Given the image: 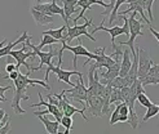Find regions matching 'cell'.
Returning a JSON list of instances; mask_svg holds the SVG:
<instances>
[{"instance_id": "obj_37", "label": "cell", "mask_w": 159, "mask_h": 134, "mask_svg": "<svg viewBox=\"0 0 159 134\" xmlns=\"http://www.w3.org/2000/svg\"><path fill=\"white\" fill-rule=\"evenodd\" d=\"M158 110H159V103H158Z\"/></svg>"}, {"instance_id": "obj_34", "label": "cell", "mask_w": 159, "mask_h": 134, "mask_svg": "<svg viewBox=\"0 0 159 134\" xmlns=\"http://www.w3.org/2000/svg\"><path fill=\"white\" fill-rule=\"evenodd\" d=\"M4 116H5V111L3 108H0V123H2V120L4 119Z\"/></svg>"}, {"instance_id": "obj_11", "label": "cell", "mask_w": 159, "mask_h": 134, "mask_svg": "<svg viewBox=\"0 0 159 134\" xmlns=\"http://www.w3.org/2000/svg\"><path fill=\"white\" fill-rule=\"evenodd\" d=\"M87 112H89V116L102 117V108H104V98L98 96H89L85 102Z\"/></svg>"}, {"instance_id": "obj_20", "label": "cell", "mask_w": 159, "mask_h": 134, "mask_svg": "<svg viewBox=\"0 0 159 134\" xmlns=\"http://www.w3.org/2000/svg\"><path fill=\"white\" fill-rule=\"evenodd\" d=\"M38 119L44 124V128H45L47 132H48V134H60L58 129H60L61 123H58V121H51L49 119H47V117H44V116H38Z\"/></svg>"}, {"instance_id": "obj_13", "label": "cell", "mask_w": 159, "mask_h": 134, "mask_svg": "<svg viewBox=\"0 0 159 134\" xmlns=\"http://www.w3.org/2000/svg\"><path fill=\"white\" fill-rule=\"evenodd\" d=\"M127 3L129 4V8H128V9H125V11H123V12H120V13H118V15H127V14H129V13H132V12H137V13L141 14V18L145 21V23H148L149 26H152V25H150L152 22L149 21L145 11L142 9V6L140 5V0H128Z\"/></svg>"}, {"instance_id": "obj_18", "label": "cell", "mask_w": 159, "mask_h": 134, "mask_svg": "<svg viewBox=\"0 0 159 134\" xmlns=\"http://www.w3.org/2000/svg\"><path fill=\"white\" fill-rule=\"evenodd\" d=\"M30 12H31V15L34 17L36 25L39 26H47V25H52V23L54 22V18L51 17V15H47L42 12H39L36 9H34V8H30Z\"/></svg>"}, {"instance_id": "obj_36", "label": "cell", "mask_w": 159, "mask_h": 134, "mask_svg": "<svg viewBox=\"0 0 159 134\" xmlns=\"http://www.w3.org/2000/svg\"><path fill=\"white\" fill-rule=\"evenodd\" d=\"M35 2H36V3H39V2H40V0H35Z\"/></svg>"}, {"instance_id": "obj_23", "label": "cell", "mask_w": 159, "mask_h": 134, "mask_svg": "<svg viewBox=\"0 0 159 134\" xmlns=\"http://www.w3.org/2000/svg\"><path fill=\"white\" fill-rule=\"evenodd\" d=\"M158 115H159L158 105L153 103L149 108H146V114L144 115V117H142V123H146L148 120L152 119V117H155V116H158Z\"/></svg>"}, {"instance_id": "obj_1", "label": "cell", "mask_w": 159, "mask_h": 134, "mask_svg": "<svg viewBox=\"0 0 159 134\" xmlns=\"http://www.w3.org/2000/svg\"><path fill=\"white\" fill-rule=\"evenodd\" d=\"M27 74H21L18 75V77L16 79V80L13 81V85H14V96H13V99H12V108H13V111L14 114H17V115H23V114H26V111L21 107V103L20 102L21 101H29L30 99V96L27 94V88L29 86H34V85H42L44 86V88L47 90H51V85L48 83H45V81H42V80H33V79H30V71H26Z\"/></svg>"}, {"instance_id": "obj_14", "label": "cell", "mask_w": 159, "mask_h": 134, "mask_svg": "<svg viewBox=\"0 0 159 134\" xmlns=\"http://www.w3.org/2000/svg\"><path fill=\"white\" fill-rule=\"evenodd\" d=\"M38 96H39V98H40V102H39V103H33V105H31V107H36V106H42V105H44V106L47 107V110H48V112H49L51 115H53V116H54L56 121L61 123L62 117H63V112L61 111V110H60L58 107H56V106L51 105L49 102H45V101L43 99L42 92H38Z\"/></svg>"}, {"instance_id": "obj_6", "label": "cell", "mask_w": 159, "mask_h": 134, "mask_svg": "<svg viewBox=\"0 0 159 134\" xmlns=\"http://www.w3.org/2000/svg\"><path fill=\"white\" fill-rule=\"evenodd\" d=\"M51 72H54L56 76H57V79L60 81H63V83H66L71 86H75V83H73L70 80V77L73 76V75H76L78 77H83L82 72H79V71L76 70H73V71H65V70H62L61 66H54L53 63L51 66L47 67V71H45V77H44V81L45 83H49V74Z\"/></svg>"}, {"instance_id": "obj_30", "label": "cell", "mask_w": 159, "mask_h": 134, "mask_svg": "<svg viewBox=\"0 0 159 134\" xmlns=\"http://www.w3.org/2000/svg\"><path fill=\"white\" fill-rule=\"evenodd\" d=\"M12 130V125H11V121H8L3 128H0V134H8Z\"/></svg>"}, {"instance_id": "obj_33", "label": "cell", "mask_w": 159, "mask_h": 134, "mask_svg": "<svg viewBox=\"0 0 159 134\" xmlns=\"http://www.w3.org/2000/svg\"><path fill=\"white\" fill-rule=\"evenodd\" d=\"M12 89V85H7V86H0V97H5L4 93L7 90H11Z\"/></svg>"}, {"instance_id": "obj_10", "label": "cell", "mask_w": 159, "mask_h": 134, "mask_svg": "<svg viewBox=\"0 0 159 134\" xmlns=\"http://www.w3.org/2000/svg\"><path fill=\"white\" fill-rule=\"evenodd\" d=\"M63 93H65V96L67 98L83 102V106H85V102L88 99V88L84 85L83 77H79V80L76 81L75 86H73V89H70V90L63 89Z\"/></svg>"}, {"instance_id": "obj_21", "label": "cell", "mask_w": 159, "mask_h": 134, "mask_svg": "<svg viewBox=\"0 0 159 134\" xmlns=\"http://www.w3.org/2000/svg\"><path fill=\"white\" fill-rule=\"evenodd\" d=\"M66 30H67V26L66 25H63L62 27H60V28H52V30H45V31H43V35H49V36H52V37H54V39H57V40L61 43V41H63L65 40V32H66Z\"/></svg>"}, {"instance_id": "obj_17", "label": "cell", "mask_w": 159, "mask_h": 134, "mask_svg": "<svg viewBox=\"0 0 159 134\" xmlns=\"http://www.w3.org/2000/svg\"><path fill=\"white\" fill-rule=\"evenodd\" d=\"M63 3V12H65V25L69 27V19L71 18V15L76 13L78 9V0H62Z\"/></svg>"}, {"instance_id": "obj_9", "label": "cell", "mask_w": 159, "mask_h": 134, "mask_svg": "<svg viewBox=\"0 0 159 134\" xmlns=\"http://www.w3.org/2000/svg\"><path fill=\"white\" fill-rule=\"evenodd\" d=\"M9 56L11 57H13L14 59H16V66H17V70H20V67L23 65L26 68H27V71H35V67H33L30 63H27L26 62V59L27 58H31V61L34 59V57H36V54H35V52L33 50H27V46L23 44V46H22V49H20V50H12L11 53H9Z\"/></svg>"}, {"instance_id": "obj_16", "label": "cell", "mask_w": 159, "mask_h": 134, "mask_svg": "<svg viewBox=\"0 0 159 134\" xmlns=\"http://www.w3.org/2000/svg\"><path fill=\"white\" fill-rule=\"evenodd\" d=\"M142 83V85L146 86V85H157L159 84V65H153L152 68H150L149 74L142 79V80H140Z\"/></svg>"}, {"instance_id": "obj_19", "label": "cell", "mask_w": 159, "mask_h": 134, "mask_svg": "<svg viewBox=\"0 0 159 134\" xmlns=\"http://www.w3.org/2000/svg\"><path fill=\"white\" fill-rule=\"evenodd\" d=\"M31 36L30 35H27V31H25V32H23L17 40H14L13 43H11V44H7L5 46H3L2 49H0V58L2 57H4V56H9V53L13 50V48L17 44H20V43H23V41H26L27 39H30Z\"/></svg>"}, {"instance_id": "obj_5", "label": "cell", "mask_w": 159, "mask_h": 134, "mask_svg": "<svg viewBox=\"0 0 159 134\" xmlns=\"http://www.w3.org/2000/svg\"><path fill=\"white\" fill-rule=\"evenodd\" d=\"M84 19H85V23L84 25H75V26H73V27H67V30H66V37H65V43H71L74 40V39H80V36L82 35H84V36H87V37H89L92 41H96V39L93 37V35L88 31V26H92L93 25V19L92 18H85L84 17Z\"/></svg>"}, {"instance_id": "obj_8", "label": "cell", "mask_w": 159, "mask_h": 134, "mask_svg": "<svg viewBox=\"0 0 159 134\" xmlns=\"http://www.w3.org/2000/svg\"><path fill=\"white\" fill-rule=\"evenodd\" d=\"M136 52H137V57H139L137 77H139V80H142V79L149 74V71H150V68H152V66L154 65V62H153L152 58H150L149 52L146 49L139 46V48H136Z\"/></svg>"}, {"instance_id": "obj_28", "label": "cell", "mask_w": 159, "mask_h": 134, "mask_svg": "<svg viewBox=\"0 0 159 134\" xmlns=\"http://www.w3.org/2000/svg\"><path fill=\"white\" fill-rule=\"evenodd\" d=\"M119 108H120V103L115 105V110L113 112L110 114V120H109V124L111 127H114L116 123H119Z\"/></svg>"}, {"instance_id": "obj_26", "label": "cell", "mask_w": 159, "mask_h": 134, "mask_svg": "<svg viewBox=\"0 0 159 134\" xmlns=\"http://www.w3.org/2000/svg\"><path fill=\"white\" fill-rule=\"evenodd\" d=\"M113 88H115V89H123V88H125V86H128L127 85V83H125V79L124 77H120V76H118V77H115L113 81L111 83H109ZM129 88V86H128Z\"/></svg>"}, {"instance_id": "obj_15", "label": "cell", "mask_w": 159, "mask_h": 134, "mask_svg": "<svg viewBox=\"0 0 159 134\" xmlns=\"http://www.w3.org/2000/svg\"><path fill=\"white\" fill-rule=\"evenodd\" d=\"M132 54H131V50L129 48H125L123 49V57H122V65H120V71H119V76L120 77H125L128 75L129 70L132 67V62H133V58Z\"/></svg>"}, {"instance_id": "obj_12", "label": "cell", "mask_w": 159, "mask_h": 134, "mask_svg": "<svg viewBox=\"0 0 159 134\" xmlns=\"http://www.w3.org/2000/svg\"><path fill=\"white\" fill-rule=\"evenodd\" d=\"M105 48H96L94 49V63H96L97 68H110L111 66H114L116 59L111 56H107L105 53Z\"/></svg>"}, {"instance_id": "obj_22", "label": "cell", "mask_w": 159, "mask_h": 134, "mask_svg": "<svg viewBox=\"0 0 159 134\" xmlns=\"http://www.w3.org/2000/svg\"><path fill=\"white\" fill-rule=\"evenodd\" d=\"M155 0H140V5L142 6V9H144L148 14V18L150 22L154 21V15H153V4H154Z\"/></svg>"}, {"instance_id": "obj_35", "label": "cell", "mask_w": 159, "mask_h": 134, "mask_svg": "<svg viewBox=\"0 0 159 134\" xmlns=\"http://www.w3.org/2000/svg\"><path fill=\"white\" fill-rule=\"evenodd\" d=\"M5 43H7V39L4 37V39H3V40H2V41H0V49H2V48H3V45H4Z\"/></svg>"}, {"instance_id": "obj_2", "label": "cell", "mask_w": 159, "mask_h": 134, "mask_svg": "<svg viewBox=\"0 0 159 134\" xmlns=\"http://www.w3.org/2000/svg\"><path fill=\"white\" fill-rule=\"evenodd\" d=\"M136 14L137 12H132L131 15L128 17V23H129V39L127 41H120L119 45H127L131 50V54H132V58L137 57V52H136V48H134V40H136L137 36H144V23H142L140 19L136 18Z\"/></svg>"}, {"instance_id": "obj_24", "label": "cell", "mask_w": 159, "mask_h": 134, "mask_svg": "<svg viewBox=\"0 0 159 134\" xmlns=\"http://www.w3.org/2000/svg\"><path fill=\"white\" fill-rule=\"evenodd\" d=\"M60 41L57 40V39H54V37H52V36H49V35H43V39H42V41H40V44H39L36 48L39 49V50H42V48L43 46H45V45H53V44H58Z\"/></svg>"}, {"instance_id": "obj_7", "label": "cell", "mask_w": 159, "mask_h": 134, "mask_svg": "<svg viewBox=\"0 0 159 134\" xmlns=\"http://www.w3.org/2000/svg\"><path fill=\"white\" fill-rule=\"evenodd\" d=\"M30 40H31V37L27 39L26 41H23V44H25L27 48H31V49H33V50L35 52V54L39 57V59H40V65H39L38 67H35V71H36V70H38V71H39V70H42L43 66H47V67L51 66V65H52V58L56 57V56H58V50H54V49H53V46L51 45V46H49V52H42V50H39L34 44H31Z\"/></svg>"}, {"instance_id": "obj_31", "label": "cell", "mask_w": 159, "mask_h": 134, "mask_svg": "<svg viewBox=\"0 0 159 134\" xmlns=\"http://www.w3.org/2000/svg\"><path fill=\"white\" fill-rule=\"evenodd\" d=\"M5 71L8 74H11V72H13V71H20V70H17V66H16L14 63H8L5 66Z\"/></svg>"}, {"instance_id": "obj_27", "label": "cell", "mask_w": 159, "mask_h": 134, "mask_svg": "<svg viewBox=\"0 0 159 134\" xmlns=\"http://www.w3.org/2000/svg\"><path fill=\"white\" fill-rule=\"evenodd\" d=\"M137 102L142 106V107H146V108H149L150 106L153 105V102L150 101V98L146 96L145 93H141V94H139L137 96Z\"/></svg>"}, {"instance_id": "obj_3", "label": "cell", "mask_w": 159, "mask_h": 134, "mask_svg": "<svg viewBox=\"0 0 159 134\" xmlns=\"http://www.w3.org/2000/svg\"><path fill=\"white\" fill-rule=\"evenodd\" d=\"M122 18L124 21V25L120 27V26H114V27H105V22L106 19H104L101 22V25L94 27L93 31H91V34H96L98 31H105V32L110 34L111 36V48L115 49L116 48V44H115V37L119 36V35H127L129 36V23H128V17H125V15H122Z\"/></svg>"}, {"instance_id": "obj_4", "label": "cell", "mask_w": 159, "mask_h": 134, "mask_svg": "<svg viewBox=\"0 0 159 134\" xmlns=\"http://www.w3.org/2000/svg\"><path fill=\"white\" fill-rule=\"evenodd\" d=\"M78 41H79V43H78V45H75V46H70L67 43L61 41L62 48L58 50V66L62 65V56H63V52H65V50H70V52L74 53V59H73V66H74V68H76V61H78V57H80V56L88 57V59H94V53H91V52H88V50L84 48L80 39H78Z\"/></svg>"}, {"instance_id": "obj_29", "label": "cell", "mask_w": 159, "mask_h": 134, "mask_svg": "<svg viewBox=\"0 0 159 134\" xmlns=\"http://www.w3.org/2000/svg\"><path fill=\"white\" fill-rule=\"evenodd\" d=\"M18 75H20V71H13V72H11V74H7V75H3L2 77L3 79H9V80H12V81H14L18 77Z\"/></svg>"}, {"instance_id": "obj_25", "label": "cell", "mask_w": 159, "mask_h": 134, "mask_svg": "<svg viewBox=\"0 0 159 134\" xmlns=\"http://www.w3.org/2000/svg\"><path fill=\"white\" fill-rule=\"evenodd\" d=\"M73 117H69V116H63L62 120H61V125H63L65 127V132H63L62 134H69L71 130H73Z\"/></svg>"}, {"instance_id": "obj_32", "label": "cell", "mask_w": 159, "mask_h": 134, "mask_svg": "<svg viewBox=\"0 0 159 134\" xmlns=\"http://www.w3.org/2000/svg\"><path fill=\"white\" fill-rule=\"evenodd\" d=\"M149 31H150V32H152V35L157 39V41L159 43V32H158V31L154 28V27H152V26H149Z\"/></svg>"}]
</instances>
